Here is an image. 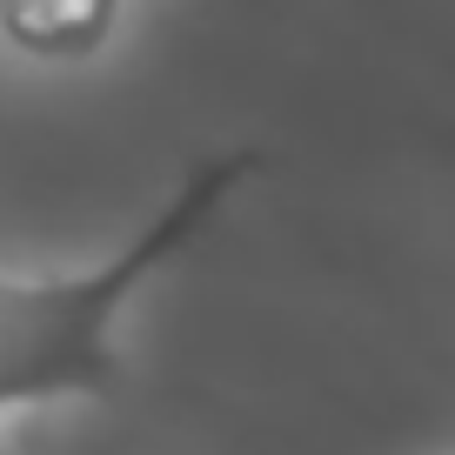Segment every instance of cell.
I'll list each match as a JSON object with an SVG mask.
<instances>
[{"mask_svg": "<svg viewBox=\"0 0 455 455\" xmlns=\"http://www.w3.org/2000/svg\"><path fill=\"white\" fill-rule=\"evenodd\" d=\"M248 174H255L248 148L208 155L108 261L68 275H0V415L114 395L121 388L114 322L141 301L161 268H174L201 242V228L228 208V195H242Z\"/></svg>", "mask_w": 455, "mask_h": 455, "instance_id": "obj_1", "label": "cell"}, {"mask_svg": "<svg viewBox=\"0 0 455 455\" xmlns=\"http://www.w3.org/2000/svg\"><path fill=\"white\" fill-rule=\"evenodd\" d=\"M121 0H0V34L34 60H81L114 34Z\"/></svg>", "mask_w": 455, "mask_h": 455, "instance_id": "obj_2", "label": "cell"}]
</instances>
